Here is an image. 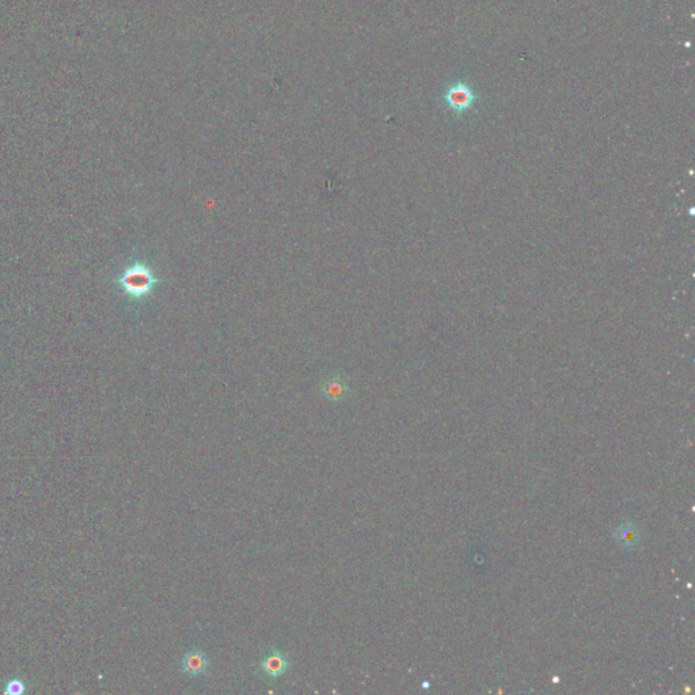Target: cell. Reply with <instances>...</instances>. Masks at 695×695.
<instances>
[{
    "label": "cell",
    "mask_w": 695,
    "mask_h": 695,
    "mask_svg": "<svg viewBox=\"0 0 695 695\" xmlns=\"http://www.w3.org/2000/svg\"><path fill=\"white\" fill-rule=\"evenodd\" d=\"M159 283L154 270L145 262H135L128 266L117 279L120 288L133 300L145 299Z\"/></svg>",
    "instance_id": "1"
},
{
    "label": "cell",
    "mask_w": 695,
    "mask_h": 695,
    "mask_svg": "<svg viewBox=\"0 0 695 695\" xmlns=\"http://www.w3.org/2000/svg\"><path fill=\"white\" fill-rule=\"evenodd\" d=\"M444 100L447 106L455 114H462L476 105V95L469 84L459 82L447 90Z\"/></svg>",
    "instance_id": "2"
},
{
    "label": "cell",
    "mask_w": 695,
    "mask_h": 695,
    "mask_svg": "<svg viewBox=\"0 0 695 695\" xmlns=\"http://www.w3.org/2000/svg\"><path fill=\"white\" fill-rule=\"evenodd\" d=\"M290 665L291 664H290V660L287 658V655L280 651H276V649L269 652L259 662L261 671L266 676L273 678V679L283 676L290 669Z\"/></svg>",
    "instance_id": "3"
},
{
    "label": "cell",
    "mask_w": 695,
    "mask_h": 695,
    "mask_svg": "<svg viewBox=\"0 0 695 695\" xmlns=\"http://www.w3.org/2000/svg\"><path fill=\"white\" fill-rule=\"evenodd\" d=\"M210 665H211L210 658L198 649L187 651L181 660V669L190 676L204 675L208 671Z\"/></svg>",
    "instance_id": "4"
},
{
    "label": "cell",
    "mask_w": 695,
    "mask_h": 695,
    "mask_svg": "<svg viewBox=\"0 0 695 695\" xmlns=\"http://www.w3.org/2000/svg\"><path fill=\"white\" fill-rule=\"evenodd\" d=\"M321 393L331 402L342 401L348 394V386L340 375H334L321 386Z\"/></svg>",
    "instance_id": "5"
},
{
    "label": "cell",
    "mask_w": 695,
    "mask_h": 695,
    "mask_svg": "<svg viewBox=\"0 0 695 695\" xmlns=\"http://www.w3.org/2000/svg\"><path fill=\"white\" fill-rule=\"evenodd\" d=\"M26 693V685L21 679H11L6 683L4 687V694L7 695H22Z\"/></svg>",
    "instance_id": "6"
}]
</instances>
